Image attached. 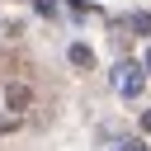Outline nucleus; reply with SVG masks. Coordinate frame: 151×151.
<instances>
[{"instance_id":"nucleus-1","label":"nucleus","mask_w":151,"mask_h":151,"mask_svg":"<svg viewBox=\"0 0 151 151\" xmlns=\"http://www.w3.org/2000/svg\"><path fill=\"white\" fill-rule=\"evenodd\" d=\"M142 80H146V76H142V66H137V61H118L113 85H118V94H123V99H137V94H142Z\"/></svg>"},{"instance_id":"nucleus-2","label":"nucleus","mask_w":151,"mask_h":151,"mask_svg":"<svg viewBox=\"0 0 151 151\" xmlns=\"http://www.w3.org/2000/svg\"><path fill=\"white\" fill-rule=\"evenodd\" d=\"M5 104H9V113H28V104H33V90H28L24 80H9V85H5Z\"/></svg>"},{"instance_id":"nucleus-3","label":"nucleus","mask_w":151,"mask_h":151,"mask_svg":"<svg viewBox=\"0 0 151 151\" xmlns=\"http://www.w3.org/2000/svg\"><path fill=\"white\" fill-rule=\"evenodd\" d=\"M66 57H71V66H76V71H90V66H94V52H90L85 42H71V52H66Z\"/></svg>"},{"instance_id":"nucleus-4","label":"nucleus","mask_w":151,"mask_h":151,"mask_svg":"<svg viewBox=\"0 0 151 151\" xmlns=\"http://www.w3.org/2000/svg\"><path fill=\"white\" fill-rule=\"evenodd\" d=\"M132 33H151V14H146V9L132 14Z\"/></svg>"},{"instance_id":"nucleus-5","label":"nucleus","mask_w":151,"mask_h":151,"mask_svg":"<svg viewBox=\"0 0 151 151\" xmlns=\"http://www.w3.org/2000/svg\"><path fill=\"white\" fill-rule=\"evenodd\" d=\"M14 127H19V113H5V118H0V137H5V132H14Z\"/></svg>"},{"instance_id":"nucleus-6","label":"nucleus","mask_w":151,"mask_h":151,"mask_svg":"<svg viewBox=\"0 0 151 151\" xmlns=\"http://www.w3.org/2000/svg\"><path fill=\"white\" fill-rule=\"evenodd\" d=\"M38 14H57V0H38Z\"/></svg>"},{"instance_id":"nucleus-7","label":"nucleus","mask_w":151,"mask_h":151,"mask_svg":"<svg viewBox=\"0 0 151 151\" xmlns=\"http://www.w3.org/2000/svg\"><path fill=\"white\" fill-rule=\"evenodd\" d=\"M123 151H146V142H123Z\"/></svg>"},{"instance_id":"nucleus-8","label":"nucleus","mask_w":151,"mask_h":151,"mask_svg":"<svg viewBox=\"0 0 151 151\" xmlns=\"http://www.w3.org/2000/svg\"><path fill=\"white\" fill-rule=\"evenodd\" d=\"M142 132H151V109H146V113H142Z\"/></svg>"},{"instance_id":"nucleus-9","label":"nucleus","mask_w":151,"mask_h":151,"mask_svg":"<svg viewBox=\"0 0 151 151\" xmlns=\"http://www.w3.org/2000/svg\"><path fill=\"white\" fill-rule=\"evenodd\" d=\"M142 71H146V76H151V52H146V57H142Z\"/></svg>"}]
</instances>
